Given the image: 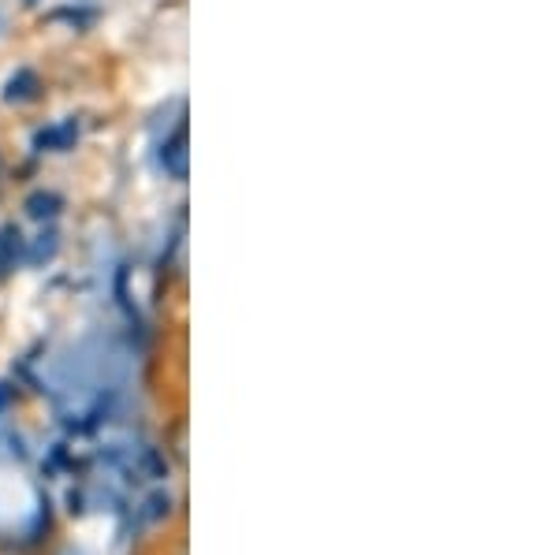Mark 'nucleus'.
Masks as SVG:
<instances>
[{"label":"nucleus","instance_id":"nucleus-1","mask_svg":"<svg viewBox=\"0 0 559 555\" xmlns=\"http://www.w3.org/2000/svg\"><path fill=\"white\" fill-rule=\"evenodd\" d=\"M20 246H23V236L8 224V228L0 231V273H12L15 262H20Z\"/></svg>","mask_w":559,"mask_h":555}]
</instances>
